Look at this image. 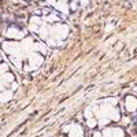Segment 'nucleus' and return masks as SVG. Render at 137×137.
I'll use <instances>...</instances> for the list:
<instances>
[{
    "mask_svg": "<svg viewBox=\"0 0 137 137\" xmlns=\"http://www.w3.org/2000/svg\"><path fill=\"white\" fill-rule=\"evenodd\" d=\"M52 33L56 34V37H60V39H65L67 36V32H69V28L66 25H58V26H54L51 29Z\"/></svg>",
    "mask_w": 137,
    "mask_h": 137,
    "instance_id": "f257e3e1",
    "label": "nucleus"
},
{
    "mask_svg": "<svg viewBox=\"0 0 137 137\" xmlns=\"http://www.w3.org/2000/svg\"><path fill=\"white\" fill-rule=\"evenodd\" d=\"M125 106H126L127 111L134 112L136 110H137V100H136V97H133V96H127V97H126V103H125Z\"/></svg>",
    "mask_w": 137,
    "mask_h": 137,
    "instance_id": "f03ea898",
    "label": "nucleus"
},
{
    "mask_svg": "<svg viewBox=\"0 0 137 137\" xmlns=\"http://www.w3.org/2000/svg\"><path fill=\"white\" fill-rule=\"evenodd\" d=\"M29 59H30L32 67H34V69H36L37 66H40V65L43 63V58L40 56L39 54H30V58H29Z\"/></svg>",
    "mask_w": 137,
    "mask_h": 137,
    "instance_id": "7ed1b4c3",
    "label": "nucleus"
},
{
    "mask_svg": "<svg viewBox=\"0 0 137 137\" xmlns=\"http://www.w3.org/2000/svg\"><path fill=\"white\" fill-rule=\"evenodd\" d=\"M7 36L11 37V39H13V37H15V39H21V37H23V33L22 32H18L17 29H14V28H11L10 30L7 32Z\"/></svg>",
    "mask_w": 137,
    "mask_h": 137,
    "instance_id": "20e7f679",
    "label": "nucleus"
},
{
    "mask_svg": "<svg viewBox=\"0 0 137 137\" xmlns=\"http://www.w3.org/2000/svg\"><path fill=\"white\" fill-rule=\"evenodd\" d=\"M70 137H84L82 136V130H81L80 126H73V130L70 132Z\"/></svg>",
    "mask_w": 137,
    "mask_h": 137,
    "instance_id": "39448f33",
    "label": "nucleus"
},
{
    "mask_svg": "<svg viewBox=\"0 0 137 137\" xmlns=\"http://www.w3.org/2000/svg\"><path fill=\"white\" fill-rule=\"evenodd\" d=\"M11 99V92H3L0 95V101H7Z\"/></svg>",
    "mask_w": 137,
    "mask_h": 137,
    "instance_id": "423d86ee",
    "label": "nucleus"
},
{
    "mask_svg": "<svg viewBox=\"0 0 137 137\" xmlns=\"http://www.w3.org/2000/svg\"><path fill=\"white\" fill-rule=\"evenodd\" d=\"M112 137H123V130L116 127V129H112Z\"/></svg>",
    "mask_w": 137,
    "mask_h": 137,
    "instance_id": "0eeeda50",
    "label": "nucleus"
},
{
    "mask_svg": "<svg viewBox=\"0 0 137 137\" xmlns=\"http://www.w3.org/2000/svg\"><path fill=\"white\" fill-rule=\"evenodd\" d=\"M39 23H40V19L36 18V17H33V18H32V21H30L32 29H33V30H37V25H39Z\"/></svg>",
    "mask_w": 137,
    "mask_h": 137,
    "instance_id": "6e6552de",
    "label": "nucleus"
},
{
    "mask_svg": "<svg viewBox=\"0 0 137 137\" xmlns=\"http://www.w3.org/2000/svg\"><path fill=\"white\" fill-rule=\"evenodd\" d=\"M40 34H41V37L44 40L48 39V30H47V28H41V30H40Z\"/></svg>",
    "mask_w": 137,
    "mask_h": 137,
    "instance_id": "1a4fd4ad",
    "label": "nucleus"
},
{
    "mask_svg": "<svg viewBox=\"0 0 137 137\" xmlns=\"http://www.w3.org/2000/svg\"><path fill=\"white\" fill-rule=\"evenodd\" d=\"M3 78H4L6 81H8V82L14 81V75L13 74H4V75H3Z\"/></svg>",
    "mask_w": 137,
    "mask_h": 137,
    "instance_id": "9d476101",
    "label": "nucleus"
},
{
    "mask_svg": "<svg viewBox=\"0 0 137 137\" xmlns=\"http://www.w3.org/2000/svg\"><path fill=\"white\" fill-rule=\"evenodd\" d=\"M110 116H111V118L114 119V121H118V119H119V112L115 110V111H112V114L110 115Z\"/></svg>",
    "mask_w": 137,
    "mask_h": 137,
    "instance_id": "9b49d317",
    "label": "nucleus"
},
{
    "mask_svg": "<svg viewBox=\"0 0 137 137\" xmlns=\"http://www.w3.org/2000/svg\"><path fill=\"white\" fill-rule=\"evenodd\" d=\"M88 126L91 127V129L96 126V121H95V119H92V118H89V119H88Z\"/></svg>",
    "mask_w": 137,
    "mask_h": 137,
    "instance_id": "f8f14e48",
    "label": "nucleus"
},
{
    "mask_svg": "<svg viewBox=\"0 0 137 137\" xmlns=\"http://www.w3.org/2000/svg\"><path fill=\"white\" fill-rule=\"evenodd\" d=\"M6 70H7V65H4V63H3V65H0V73L6 71Z\"/></svg>",
    "mask_w": 137,
    "mask_h": 137,
    "instance_id": "ddd939ff",
    "label": "nucleus"
},
{
    "mask_svg": "<svg viewBox=\"0 0 137 137\" xmlns=\"http://www.w3.org/2000/svg\"><path fill=\"white\" fill-rule=\"evenodd\" d=\"M47 19H48V21H56V17H55V15H51V17H48Z\"/></svg>",
    "mask_w": 137,
    "mask_h": 137,
    "instance_id": "4468645a",
    "label": "nucleus"
},
{
    "mask_svg": "<svg viewBox=\"0 0 137 137\" xmlns=\"http://www.w3.org/2000/svg\"><path fill=\"white\" fill-rule=\"evenodd\" d=\"M93 137H103V134H101V133H95Z\"/></svg>",
    "mask_w": 137,
    "mask_h": 137,
    "instance_id": "2eb2a0df",
    "label": "nucleus"
}]
</instances>
